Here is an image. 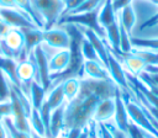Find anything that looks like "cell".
Wrapping results in <instances>:
<instances>
[{
    "label": "cell",
    "instance_id": "obj_20",
    "mask_svg": "<svg viewBox=\"0 0 158 138\" xmlns=\"http://www.w3.org/2000/svg\"><path fill=\"white\" fill-rule=\"evenodd\" d=\"M115 21H117V14L114 10L112 0H104L99 11V23L105 30L107 26H110Z\"/></svg>",
    "mask_w": 158,
    "mask_h": 138
},
{
    "label": "cell",
    "instance_id": "obj_45",
    "mask_svg": "<svg viewBox=\"0 0 158 138\" xmlns=\"http://www.w3.org/2000/svg\"><path fill=\"white\" fill-rule=\"evenodd\" d=\"M31 138H46V137L40 136V134H37V133H35V132H31Z\"/></svg>",
    "mask_w": 158,
    "mask_h": 138
},
{
    "label": "cell",
    "instance_id": "obj_43",
    "mask_svg": "<svg viewBox=\"0 0 158 138\" xmlns=\"http://www.w3.org/2000/svg\"><path fill=\"white\" fill-rule=\"evenodd\" d=\"M144 73H146V71H144ZM146 75L148 76V79H149L153 84L158 85V73H156V74H148V73H146Z\"/></svg>",
    "mask_w": 158,
    "mask_h": 138
},
{
    "label": "cell",
    "instance_id": "obj_11",
    "mask_svg": "<svg viewBox=\"0 0 158 138\" xmlns=\"http://www.w3.org/2000/svg\"><path fill=\"white\" fill-rule=\"evenodd\" d=\"M115 113V97H107L101 100L94 112L93 121L96 123H105L114 118Z\"/></svg>",
    "mask_w": 158,
    "mask_h": 138
},
{
    "label": "cell",
    "instance_id": "obj_16",
    "mask_svg": "<svg viewBox=\"0 0 158 138\" xmlns=\"http://www.w3.org/2000/svg\"><path fill=\"white\" fill-rule=\"evenodd\" d=\"M69 63V49H60L57 52L48 62V68L51 74H58L65 70Z\"/></svg>",
    "mask_w": 158,
    "mask_h": 138
},
{
    "label": "cell",
    "instance_id": "obj_35",
    "mask_svg": "<svg viewBox=\"0 0 158 138\" xmlns=\"http://www.w3.org/2000/svg\"><path fill=\"white\" fill-rule=\"evenodd\" d=\"M96 134L99 138H114V134L105 123H96Z\"/></svg>",
    "mask_w": 158,
    "mask_h": 138
},
{
    "label": "cell",
    "instance_id": "obj_5",
    "mask_svg": "<svg viewBox=\"0 0 158 138\" xmlns=\"http://www.w3.org/2000/svg\"><path fill=\"white\" fill-rule=\"evenodd\" d=\"M32 57H33V62L36 65V81H38L47 91H49V89L52 87V83H51V73H49V68H48V55L44 51V48L41 44H37L33 51H32Z\"/></svg>",
    "mask_w": 158,
    "mask_h": 138
},
{
    "label": "cell",
    "instance_id": "obj_14",
    "mask_svg": "<svg viewBox=\"0 0 158 138\" xmlns=\"http://www.w3.org/2000/svg\"><path fill=\"white\" fill-rule=\"evenodd\" d=\"M111 51V49H110ZM112 52V51H111ZM114 53V52H112ZM117 57H121L123 60L125 67L128 69L130 74L133 76H138L142 71H144L146 68V63L137 55H135L133 53H114Z\"/></svg>",
    "mask_w": 158,
    "mask_h": 138
},
{
    "label": "cell",
    "instance_id": "obj_19",
    "mask_svg": "<svg viewBox=\"0 0 158 138\" xmlns=\"http://www.w3.org/2000/svg\"><path fill=\"white\" fill-rule=\"evenodd\" d=\"M46 96H47V90L38 81L32 80L30 85V95H28L32 108L40 110L43 102L46 101Z\"/></svg>",
    "mask_w": 158,
    "mask_h": 138
},
{
    "label": "cell",
    "instance_id": "obj_23",
    "mask_svg": "<svg viewBox=\"0 0 158 138\" xmlns=\"http://www.w3.org/2000/svg\"><path fill=\"white\" fill-rule=\"evenodd\" d=\"M105 36H106L105 38L109 41V44H110L109 48L114 53H118L120 52V23H118V20L105 28Z\"/></svg>",
    "mask_w": 158,
    "mask_h": 138
},
{
    "label": "cell",
    "instance_id": "obj_33",
    "mask_svg": "<svg viewBox=\"0 0 158 138\" xmlns=\"http://www.w3.org/2000/svg\"><path fill=\"white\" fill-rule=\"evenodd\" d=\"M104 2V0H84L73 12L70 14H80V12H86V11H91L94 9H96L98 6H100Z\"/></svg>",
    "mask_w": 158,
    "mask_h": 138
},
{
    "label": "cell",
    "instance_id": "obj_24",
    "mask_svg": "<svg viewBox=\"0 0 158 138\" xmlns=\"http://www.w3.org/2000/svg\"><path fill=\"white\" fill-rule=\"evenodd\" d=\"M46 102L48 104V106L52 111L65 104V97H64L62 84H57L51 89V91L46 96Z\"/></svg>",
    "mask_w": 158,
    "mask_h": 138
},
{
    "label": "cell",
    "instance_id": "obj_25",
    "mask_svg": "<svg viewBox=\"0 0 158 138\" xmlns=\"http://www.w3.org/2000/svg\"><path fill=\"white\" fill-rule=\"evenodd\" d=\"M59 84H62L64 97H65V101L67 102L72 101L78 95L79 87H80V79L79 78H69V79L63 80Z\"/></svg>",
    "mask_w": 158,
    "mask_h": 138
},
{
    "label": "cell",
    "instance_id": "obj_39",
    "mask_svg": "<svg viewBox=\"0 0 158 138\" xmlns=\"http://www.w3.org/2000/svg\"><path fill=\"white\" fill-rule=\"evenodd\" d=\"M156 25H158V12L157 14H154L152 17H149L148 20H146L142 25H141V31L142 30H144V28H148V27H153V26H156Z\"/></svg>",
    "mask_w": 158,
    "mask_h": 138
},
{
    "label": "cell",
    "instance_id": "obj_9",
    "mask_svg": "<svg viewBox=\"0 0 158 138\" xmlns=\"http://www.w3.org/2000/svg\"><path fill=\"white\" fill-rule=\"evenodd\" d=\"M114 120H115V127L125 133L128 131V126L131 123L127 108L125 105V101L121 95V90L118 89L116 95H115V113H114Z\"/></svg>",
    "mask_w": 158,
    "mask_h": 138
},
{
    "label": "cell",
    "instance_id": "obj_40",
    "mask_svg": "<svg viewBox=\"0 0 158 138\" xmlns=\"http://www.w3.org/2000/svg\"><path fill=\"white\" fill-rule=\"evenodd\" d=\"M10 30H11V27L0 17V39H2V38L9 33Z\"/></svg>",
    "mask_w": 158,
    "mask_h": 138
},
{
    "label": "cell",
    "instance_id": "obj_1",
    "mask_svg": "<svg viewBox=\"0 0 158 138\" xmlns=\"http://www.w3.org/2000/svg\"><path fill=\"white\" fill-rule=\"evenodd\" d=\"M118 86L111 80H95L91 78L80 79L78 95L64 108V132L70 128L83 129L93 122L98 104L107 97H115ZM63 132V133H64Z\"/></svg>",
    "mask_w": 158,
    "mask_h": 138
},
{
    "label": "cell",
    "instance_id": "obj_32",
    "mask_svg": "<svg viewBox=\"0 0 158 138\" xmlns=\"http://www.w3.org/2000/svg\"><path fill=\"white\" fill-rule=\"evenodd\" d=\"M10 85L11 83L2 74V71H0V102L10 100Z\"/></svg>",
    "mask_w": 158,
    "mask_h": 138
},
{
    "label": "cell",
    "instance_id": "obj_3",
    "mask_svg": "<svg viewBox=\"0 0 158 138\" xmlns=\"http://www.w3.org/2000/svg\"><path fill=\"white\" fill-rule=\"evenodd\" d=\"M100 6L91 11L86 12H80V14H67L62 16L58 20V25H77V26H83L84 28L94 31L96 34H99L102 39H105V30L101 27L99 23V11Z\"/></svg>",
    "mask_w": 158,
    "mask_h": 138
},
{
    "label": "cell",
    "instance_id": "obj_10",
    "mask_svg": "<svg viewBox=\"0 0 158 138\" xmlns=\"http://www.w3.org/2000/svg\"><path fill=\"white\" fill-rule=\"evenodd\" d=\"M83 33H84V37L91 43V46L94 47L98 57H99V60L104 64V67L106 68L107 67V57H109V47L105 44L104 39L96 34L94 31L91 30H88V28H81Z\"/></svg>",
    "mask_w": 158,
    "mask_h": 138
},
{
    "label": "cell",
    "instance_id": "obj_18",
    "mask_svg": "<svg viewBox=\"0 0 158 138\" xmlns=\"http://www.w3.org/2000/svg\"><path fill=\"white\" fill-rule=\"evenodd\" d=\"M64 108L65 104L59 106L58 108L53 110L51 113V122H49V129L52 138L63 134L64 132Z\"/></svg>",
    "mask_w": 158,
    "mask_h": 138
},
{
    "label": "cell",
    "instance_id": "obj_34",
    "mask_svg": "<svg viewBox=\"0 0 158 138\" xmlns=\"http://www.w3.org/2000/svg\"><path fill=\"white\" fill-rule=\"evenodd\" d=\"M130 86H132V89L135 90L136 95L138 96V99H139V101H141V105H143V106L146 107V110H147V111H148V112H149V113H151V115H152V116H153V117H154V118L158 121V108H154L153 106H151V105H149V104H148V102L144 100L143 95L141 94V91H139L138 89H136L133 85H130Z\"/></svg>",
    "mask_w": 158,
    "mask_h": 138
},
{
    "label": "cell",
    "instance_id": "obj_2",
    "mask_svg": "<svg viewBox=\"0 0 158 138\" xmlns=\"http://www.w3.org/2000/svg\"><path fill=\"white\" fill-rule=\"evenodd\" d=\"M67 33L69 34L70 38V44H69V63L65 70L58 74H51V83L57 85L62 83L65 79L69 78H79L83 79L85 78L84 75V57L81 53V42L84 39V33L81 28H79L77 25H67L65 28Z\"/></svg>",
    "mask_w": 158,
    "mask_h": 138
},
{
    "label": "cell",
    "instance_id": "obj_44",
    "mask_svg": "<svg viewBox=\"0 0 158 138\" xmlns=\"http://www.w3.org/2000/svg\"><path fill=\"white\" fill-rule=\"evenodd\" d=\"M0 138H7V133H6V129H5L4 124L0 127Z\"/></svg>",
    "mask_w": 158,
    "mask_h": 138
},
{
    "label": "cell",
    "instance_id": "obj_49",
    "mask_svg": "<svg viewBox=\"0 0 158 138\" xmlns=\"http://www.w3.org/2000/svg\"><path fill=\"white\" fill-rule=\"evenodd\" d=\"M0 55H1V47H0Z\"/></svg>",
    "mask_w": 158,
    "mask_h": 138
},
{
    "label": "cell",
    "instance_id": "obj_41",
    "mask_svg": "<svg viewBox=\"0 0 158 138\" xmlns=\"http://www.w3.org/2000/svg\"><path fill=\"white\" fill-rule=\"evenodd\" d=\"M0 7H16L14 0H0Z\"/></svg>",
    "mask_w": 158,
    "mask_h": 138
},
{
    "label": "cell",
    "instance_id": "obj_38",
    "mask_svg": "<svg viewBox=\"0 0 158 138\" xmlns=\"http://www.w3.org/2000/svg\"><path fill=\"white\" fill-rule=\"evenodd\" d=\"M105 124L109 127V129H110V131H111V133L114 134V138H130L127 133H125V132H122V131L117 129L114 124H110V123H107V122H105Z\"/></svg>",
    "mask_w": 158,
    "mask_h": 138
},
{
    "label": "cell",
    "instance_id": "obj_21",
    "mask_svg": "<svg viewBox=\"0 0 158 138\" xmlns=\"http://www.w3.org/2000/svg\"><path fill=\"white\" fill-rule=\"evenodd\" d=\"M117 14H118L117 15L118 23L126 30L127 33H131V31H132V28H133V26L136 23V14H135V10H133L132 4L125 6Z\"/></svg>",
    "mask_w": 158,
    "mask_h": 138
},
{
    "label": "cell",
    "instance_id": "obj_46",
    "mask_svg": "<svg viewBox=\"0 0 158 138\" xmlns=\"http://www.w3.org/2000/svg\"><path fill=\"white\" fill-rule=\"evenodd\" d=\"M54 138H67L64 134H59V136H57V137H54Z\"/></svg>",
    "mask_w": 158,
    "mask_h": 138
},
{
    "label": "cell",
    "instance_id": "obj_47",
    "mask_svg": "<svg viewBox=\"0 0 158 138\" xmlns=\"http://www.w3.org/2000/svg\"><path fill=\"white\" fill-rule=\"evenodd\" d=\"M153 4H156V5H158V0H151Z\"/></svg>",
    "mask_w": 158,
    "mask_h": 138
},
{
    "label": "cell",
    "instance_id": "obj_42",
    "mask_svg": "<svg viewBox=\"0 0 158 138\" xmlns=\"http://www.w3.org/2000/svg\"><path fill=\"white\" fill-rule=\"evenodd\" d=\"M90 138H99L96 134V122H91L90 123Z\"/></svg>",
    "mask_w": 158,
    "mask_h": 138
},
{
    "label": "cell",
    "instance_id": "obj_8",
    "mask_svg": "<svg viewBox=\"0 0 158 138\" xmlns=\"http://www.w3.org/2000/svg\"><path fill=\"white\" fill-rule=\"evenodd\" d=\"M42 38L46 44H48L49 47H53V48H58L59 51L68 49L69 44H70L69 34L67 33L65 30H60V28L43 30Z\"/></svg>",
    "mask_w": 158,
    "mask_h": 138
},
{
    "label": "cell",
    "instance_id": "obj_6",
    "mask_svg": "<svg viewBox=\"0 0 158 138\" xmlns=\"http://www.w3.org/2000/svg\"><path fill=\"white\" fill-rule=\"evenodd\" d=\"M0 17L11 27V28H31L37 27L28 15L17 7H0Z\"/></svg>",
    "mask_w": 158,
    "mask_h": 138
},
{
    "label": "cell",
    "instance_id": "obj_15",
    "mask_svg": "<svg viewBox=\"0 0 158 138\" xmlns=\"http://www.w3.org/2000/svg\"><path fill=\"white\" fill-rule=\"evenodd\" d=\"M84 74L88 78L95 80H107L110 79L107 69L100 60H85L84 62Z\"/></svg>",
    "mask_w": 158,
    "mask_h": 138
},
{
    "label": "cell",
    "instance_id": "obj_26",
    "mask_svg": "<svg viewBox=\"0 0 158 138\" xmlns=\"http://www.w3.org/2000/svg\"><path fill=\"white\" fill-rule=\"evenodd\" d=\"M131 43L135 48H138V49H147V51L158 52V38L131 37Z\"/></svg>",
    "mask_w": 158,
    "mask_h": 138
},
{
    "label": "cell",
    "instance_id": "obj_37",
    "mask_svg": "<svg viewBox=\"0 0 158 138\" xmlns=\"http://www.w3.org/2000/svg\"><path fill=\"white\" fill-rule=\"evenodd\" d=\"M12 113V106H11V101H2L0 102V117L5 118V117H11Z\"/></svg>",
    "mask_w": 158,
    "mask_h": 138
},
{
    "label": "cell",
    "instance_id": "obj_29",
    "mask_svg": "<svg viewBox=\"0 0 158 138\" xmlns=\"http://www.w3.org/2000/svg\"><path fill=\"white\" fill-rule=\"evenodd\" d=\"M2 124H4L5 129H6L7 138H31V133L22 132V131L17 129V128L14 126L11 117H5V118L2 120Z\"/></svg>",
    "mask_w": 158,
    "mask_h": 138
},
{
    "label": "cell",
    "instance_id": "obj_12",
    "mask_svg": "<svg viewBox=\"0 0 158 138\" xmlns=\"http://www.w3.org/2000/svg\"><path fill=\"white\" fill-rule=\"evenodd\" d=\"M21 31H22L23 38H25L23 52H25V55L27 58L30 54H32L33 48L37 44H41L43 42V38H42L43 30H41L38 27H31V28H22Z\"/></svg>",
    "mask_w": 158,
    "mask_h": 138
},
{
    "label": "cell",
    "instance_id": "obj_30",
    "mask_svg": "<svg viewBox=\"0 0 158 138\" xmlns=\"http://www.w3.org/2000/svg\"><path fill=\"white\" fill-rule=\"evenodd\" d=\"M133 46L131 43L130 33L126 32V30L120 25V52L118 53H131Z\"/></svg>",
    "mask_w": 158,
    "mask_h": 138
},
{
    "label": "cell",
    "instance_id": "obj_13",
    "mask_svg": "<svg viewBox=\"0 0 158 138\" xmlns=\"http://www.w3.org/2000/svg\"><path fill=\"white\" fill-rule=\"evenodd\" d=\"M0 71H2L12 85L21 89V81L17 76V62L14 58L0 55Z\"/></svg>",
    "mask_w": 158,
    "mask_h": 138
},
{
    "label": "cell",
    "instance_id": "obj_7",
    "mask_svg": "<svg viewBox=\"0 0 158 138\" xmlns=\"http://www.w3.org/2000/svg\"><path fill=\"white\" fill-rule=\"evenodd\" d=\"M110 79L118 86V89L121 91H126L130 92V84L126 76V71L121 64V62L118 60V58L110 51L109 48V57H107V67H106Z\"/></svg>",
    "mask_w": 158,
    "mask_h": 138
},
{
    "label": "cell",
    "instance_id": "obj_48",
    "mask_svg": "<svg viewBox=\"0 0 158 138\" xmlns=\"http://www.w3.org/2000/svg\"><path fill=\"white\" fill-rule=\"evenodd\" d=\"M2 120H4V118H2V117H0V127L2 126Z\"/></svg>",
    "mask_w": 158,
    "mask_h": 138
},
{
    "label": "cell",
    "instance_id": "obj_36",
    "mask_svg": "<svg viewBox=\"0 0 158 138\" xmlns=\"http://www.w3.org/2000/svg\"><path fill=\"white\" fill-rule=\"evenodd\" d=\"M83 1H84V0H64V6H65V7H64V11H63V15H62V16L73 12Z\"/></svg>",
    "mask_w": 158,
    "mask_h": 138
},
{
    "label": "cell",
    "instance_id": "obj_28",
    "mask_svg": "<svg viewBox=\"0 0 158 138\" xmlns=\"http://www.w3.org/2000/svg\"><path fill=\"white\" fill-rule=\"evenodd\" d=\"M131 53L139 57L146 65H158V52L153 51H147V49H138V48H132Z\"/></svg>",
    "mask_w": 158,
    "mask_h": 138
},
{
    "label": "cell",
    "instance_id": "obj_31",
    "mask_svg": "<svg viewBox=\"0 0 158 138\" xmlns=\"http://www.w3.org/2000/svg\"><path fill=\"white\" fill-rule=\"evenodd\" d=\"M81 53H83V57L85 60H99V57H98L94 47L85 37L81 42Z\"/></svg>",
    "mask_w": 158,
    "mask_h": 138
},
{
    "label": "cell",
    "instance_id": "obj_27",
    "mask_svg": "<svg viewBox=\"0 0 158 138\" xmlns=\"http://www.w3.org/2000/svg\"><path fill=\"white\" fill-rule=\"evenodd\" d=\"M28 122H30V127H31V132H35L40 136H43L46 137V129H44V124L41 120V116H40V112L38 110H35L32 108L31 113H30V117H28Z\"/></svg>",
    "mask_w": 158,
    "mask_h": 138
},
{
    "label": "cell",
    "instance_id": "obj_17",
    "mask_svg": "<svg viewBox=\"0 0 158 138\" xmlns=\"http://www.w3.org/2000/svg\"><path fill=\"white\" fill-rule=\"evenodd\" d=\"M17 76L21 81V87L26 84H30L32 80L36 79V65L35 62L31 60H22L17 63Z\"/></svg>",
    "mask_w": 158,
    "mask_h": 138
},
{
    "label": "cell",
    "instance_id": "obj_22",
    "mask_svg": "<svg viewBox=\"0 0 158 138\" xmlns=\"http://www.w3.org/2000/svg\"><path fill=\"white\" fill-rule=\"evenodd\" d=\"M15 5L19 10L23 11L26 15L30 16V18L32 20V22L38 27V28H43V20L42 17L37 14V11L35 10L33 5H32V0H14Z\"/></svg>",
    "mask_w": 158,
    "mask_h": 138
},
{
    "label": "cell",
    "instance_id": "obj_4",
    "mask_svg": "<svg viewBox=\"0 0 158 138\" xmlns=\"http://www.w3.org/2000/svg\"><path fill=\"white\" fill-rule=\"evenodd\" d=\"M32 5L43 20V30H51L58 23L64 11V0H32Z\"/></svg>",
    "mask_w": 158,
    "mask_h": 138
}]
</instances>
